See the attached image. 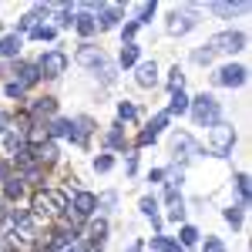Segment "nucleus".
I'll return each mask as SVG.
<instances>
[{
    "label": "nucleus",
    "instance_id": "nucleus-1",
    "mask_svg": "<svg viewBox=\"0 0 252 252\" xmlns=\"http://www.w3.org/2000/svg\"><path fill=\"white\" fill-rule=\"evenodd\" d=\"M192 115H195V121H198V125H219V104H215V97L212 94L195 97Z\"/></svg>",
    "mask_w": 252,
    "mask_h": 252
},
{
    "label": "nucleus",
    "instance_id": "nucleus-2",
    "mask_svg": "<svg viewBox=\"0 0 252 252\" xmlns=\"http://www.w3.org/2000/svg\"><path fill=\"white\" fill-rule=\"evenodd\" d=\"M232 141H235L232 125H212V152L215 155H229L232 152Z\"/></svg>",
    "mask_w": 252,
    "mask_h": 252
},
{
    "label": "nucleus",
    "instance_id": "nucleus-3",
    "mask_svg": "<svg viewBox=\"0 0 252 252\" xmlns=\"http://www.w3.org/2000/svg\"><path fill=\"white\" fill-rule=\"evenodd\" d=\"M64 67H67V58H64L61 51H47V54L40 58V64H37V71L44 74V78H61Z\"/></svg>",
    "mask_w": 252,
    "mask_h": 252
},
{
    "label": "nucleus",
    "instance_id": "nucleus-4",
    "mask_svg": "<svg viewBox=\"0 0 252 252\" xmlns=\"http://www.w3.org/2000/svg\"><path fill=\"white\" fill-rule=\"evenodd\" d=\"M212 51H242L246 47V34H239V31H225V34H219V37H212V44H209Z\"/></svg>",
    "mask_w": 252,
    "mask_h": 252
},
{
    "label": "nucleus",
    "instance_id": "nucleus-5",
    "mask_svg": "<svg viewBox=\"0 0 252 252\" xmlns=\"http://www.w3.org/2000/svg\"><path fill=\"white\" fill-rule=\"evenodd\" d=\"M192 27H195V14H192V10H182V14L175 10V14H172V20H168V34H175V37L189 34Z\"/></svg>",
    "mask_w": 252,
    "mask_h": 252
},
{
    "label": "nucleus",
    "instance_id": "nucleus-6",
    "mask_svg": "<svg viewBox=\"0 0 252 252\" xmlns=\"http://www.w3.org/2000/svg\"><path fill=\"white\" fill-rule=\"evenodd\" d=\"M242 81H246V67H239V64H229V67H222L215 74V84H225V88H235Z\"/></svg>",
    "mask_w": 252,
    "mask_h": 252
},
{
    "label": "nucleus",
    "instance_id": "nucleus-7",
    "mask_svg": "<svg viewBox=\"0 0 252 252\" xmlns=\"http://www.w3.org/2000/svg\"><path fill=\"white\" fill-rule=\"evenodd\" d=\"M94 209H97V198L91 192H78L74 195V212H78V219L81 215H91Z\"/></svg>",
    "mask_w": 252,
    "mask_h": 252
},
{
    "label": "nucleus",
    "instance_id": "nucleus-8",
    "mask_svg": "<svg viewBox=\"0 0 252 252\" xmlns=\"http://www.w3.org/2000/svg\"><path fill=\"white\" fill-rule=\"evenodd\" d=\"M78 64H84V67H97V64H104V54L97 51V47H81L78 51Z\"/></svg>",
    "mask_w": 252,
    "mask_h": 252
},
{
    "label": "nucleus",
    "instance_id": "nucleus-9",
    "mask_svg": "<svg viewBox=\"0 0 252 252\" xmlns=\"http://www.w3.org/2000/svg\"><path fill=\"white\" fill-rule=\"evenodd\" d=\"M138 84H141V88H155V84H158L155 61H148V64H141V67H138Z\"/></svg>",
    "mask_w": 252,
    "mask_h": 252
},
{
    "label": "nucleus",
    "instance_id": "nucleus-10",
    "mask_svg": "<svg viewBox=\"0 0 252 252\" xmlns=\"http://www.w3.org/2000/svg\"><path fill=\"white\" fill-rule=\"evenodd\" d=\"M24 235V239H27V235H34V219H31V215L27 212H14V235Z\"/></svg>",
    "mask_w": 252,
    "mask_h": 252
},
{
    "label": "nucleus",
    "instance_id": "nucleus-11",
    "mask_svg": "<svg viewBox=\"0 0 252 252\" xmlns=\"http://www.w3.org/2000/svg\"><path fill=\"white\" fill-rule=\"evenodd\" d=\"M175 152H178V158H192V155H198V145L189 135H178L175 138Z\"/></svg>",
    "mask_w": 252,
    "mask_h": 252
},
{
    "label": "nucleus",
    "instance_id": "nucleus-12",
    "mask_svg": "<svg viewBox=\"0 0 252 252\" xmlns=\"http://www.w3.org/2000/svg\"><path fill=\"white\" fill-rule=\"evenodd\" d=\"M34 212H37V215H51V212H58V209H54V198H51V192L34 195Z\"/></svg>",
    "mask_w": 252,
    "mask_h": 252
},
{
    "label": "nucleus",
    "instance_id": "nucleus-13",
    "mask_svg": "<svg viewBox=\"0 0 252 252\" xmlns=\"http://www.w3.org/2000/svg\"><path fill=\"white\" fill-rule=\"evenodd\" d=\"M74 27H78V34H81V37H91V34L97 31V20L84 14V17H74Z\"/></svg>",
    "mask_w": 252,
    "mask_h": 252
},
{
    "label": "nucleus",
    "instance_id": "nucleus-14",
    "mask_svg": "<svg viewBox=\"0 0 252 252\" xmlns=\"http://www.w3.org/2000/svg\"><path fill=\"white\" fill-rule=\"evenodd\" d=\"M40 81V71L34 64H20V88H27V84H37Z\"/></svg>",
    "mask_w": 252,
    "mask_h": 252
},
{
    "label": "nucleus",
    "instance_id": "nucleus-15",
    "mask_svg": "<svg viewBox=\"0 0 252 252\" xmlns=\"http://www.w3.org/2000/svg\"><path fill=\"white\" fill-rule=\"evenodd\" d=\"M189 111V97L182 91H172V104H168V115H185Z\"/></svg>",
    "mask_w": 252,
    "mask_h": 252
},
{
    "label": "nucleus",
    "instance_id": "nucleus-16",
    "mask_svg": "<svg viewBox=\"0 0 252 252\" xmlns=\"http://www.w3.org/2000/svg\"><path fill=\"white\" fill-rule=\"evenodd\" d=\"M17 51H20V37H17V34H10V37L0 40V54H3V58H14Z\"/></svg>",
    "mask_w": 252,
    "mask_h": 252
},
{
    "label": "nucleus",
    "instance_id": "nucleus-17",
    "mask_svg": "<svg viewBox=\"0 0 252 252\" xmlns=\"http://www.w3.org/2000/svg\"><path fill=\"white\" fill-rule=\"evenodd\" d=\"M121 20V7H101V27H115Z\"/></svg>",
    "mask_w": 252,
    "mask_h": 252
},
{
    "label": "nucleus",
    "instance_id": "nucleus-18",
    "mask_svg": "<svg viewBox=\"0 0 252 252\" xmlns=\"http://www.w3.org/2000/svg\"><path fill=\"white\" fill-rule=\"evenodd\" d=\"M37 161H58V145H40L37 148Z\"/></svg>",
    "mask_w": 252,
    "mask_h": 252
},
{
    "label": "nucleus",
    "instance_id": "nucleus-19",
    "mask_svg": "<svg viewBox=\"0 0 252 252\" xmlns=\"http://www.w3.org/2000/svg\"><path fill=\"white\" fill-rule=\"evenodd\" d=\"M104 235H108V222L104 219L91 222V242H104Z\"/></svg>",
    "mask_w": 252,
    "mask_h": 252
},
{
    "label": "nucleus",
    "instance_id": "nucleus-20",
    "mask_svg": "<svg viewBox=\"0 0 252 252\" xmlns=\"http://www.w3.org/2000/svg\"><path fill=\"white\" fill-rule=\"evenodd\" d=\"M168 219H172V222H182V219H185V205H182V198H172V202H168Z\"/></svg>",
    "mask_w": 252,
    "mask_h": 252
},
{
    "label": "nucleus",
    "instance_id": "nucleus-21",
    "mask_svg": "<svg viewBox=\"0 0 252 252\" xmlns=\"http://www.w3.org/2000/svg\"><path fill=\"white\" fill-rule=\"evenodd\" d=\"M249 3H212L215 14H222V17H229V14H235V10H246Z\"/></svg>",
    "mask_w": 252,
    "mask_h": 252
},
{
    "label": "nucleus",
    "instance_id": "nucleus-22",
    "mask_svg": "<svg viewBox=\"0 0 252 252\" xmlns=\"http://www.w3.org/2000/svg\"><path fill=\"white\" fill-rule=\"evenodd\" d=\"M158 252H182L178 249V242H172V239H165V235H155V242H152Z\"/></svg>",
    "mask_w": 252,
    "mask_h": 252
},
{
    "label": "nucleus",
    "instance_id": "nucleus-23",
    "mask_svg": "<svg viewBox=\"0 0 252 252\" xmlns=\"http://www.w3.org/2000/svg\"><path fill=\"white\" fill-rule=\"evenodd\" d=\"M138 61V44H128L125 51H121V67H131Z\"/></svg>",
    "mask_w": 252,
    "mask_h": 252
},
{
    "label": "nucleus",
    "instance_id": "nucleus-24",
    "mask_svg": "<svg viewBox=\"0 0 252 252\" xmlns=\"http://www.w3.org/2000/svg\"><path fill=\"white\" fill-rule=\"evenodd\" d=\"M118 118H121V121H135V118H138L135 104H128V101H121V104H118Z\"/></svg>",
    "mask_w": 252,
    "mask_h": 252
},
{
    "label": "nucleus",
    "instance_id": "nucleus-25",
    "mask_svg": "<svg viewBox=\"0 0 252 252\" xmlns=\"http://www.w3.org/2000/svg\"><path fill=\"white\" fill-rule=\"evenodd\" d=\"M212 54H215L212 47H198V51L192 54V61H195V64H209V61H212Z\"/></svg>",
    "mask_w": 252,
    "mask_h": 252
},
{
    "label": "nucleus",
    "instance_id": "nucleus-26",
    "mask_svg": "<svg viewBox=\"0 0 252 252\" xmlns=\"http://www.w3.org/2000/svg\"><path fill=\"white\" fill-rule=\"evenodd\" d=\"M31 37L34 40H54V27H34Z\"/></svg>",
    "mask_w": 252,
    "mask_h": 252
},
{
    "label": "nucleus",
    "instance_id": "nucleus-27",
    "mask_svg": "<svg viewBox=\"0 0 252 252\" xmlns=\"http://www.w3.org/2000/svg\"><path fill=\"white\" fill-rule=\"evenodd\" d=\"M141 212L152 215V219H158V202L155 198H141Z\"/></svg>",
    "mask_w": 252,
    "mask_h": 252
},
{
    "label": "nucleus",
    "instance_id": "nucleus-28",
    "mask_svg": "<svg viewBox=\"0 0 252 252\" xmlns=\"http://www.w3.org/2000/svg\"><path fill=\"white\" fill-rule=\"evenodd\" d=\"M195 242H198V232H195L192 225H185L182 229V246H195Z\"/></svg>",
    "mask_w": 252,
    "mask_h": 252
},
{
    "label": "nucleus",
    "instance_id": "nucleus-29",
    "mask_svg": "<svg viewBox=\"0 0 252 252\" xmlns=\"http://www.w3.org/2000/svg\"><path fill=\"white\" fill-rule=\"evenodd\" d=\"M235 189H239V195H242V205H246V198H249V178H246V175H239V178H235Z\"/></svg>",
    "mask_w": 252,
    "mask_h": 252
},
{
    "label": "nucleus",
    "instance_id": "nucleus-30",
    "mask_svg": "<svg viewBox=\"0 0 252 252\" xmlns=\"http://www.w3.org/2000/svg\"><path fill=\"white\" fill-rule=\"evenodd\" d=\"M27 138L34 145H40V141H47V128H27Z\"/></svg>",
    "mask_w": 252,
    "mask_h": 252
},
{
    "label": "nucleus",
    "instance_id": "nucleus-31",
    "mask_svg": "<svg viewBox=\"0 0 252 252\" xmlns=\"http://www.w3.org/2000/svg\"><path fill=\"white\" fill-rule=\"evenodd\" d=\"M111 155H101V158H94V172H111Z\"/></svg>",
    "mask_w": 252,
    "mask_h": 252
},
{
    "label": "nucleus",
    "instance_id": "nucleus-32",
    "mask_svg": "<svg viewBox=\"0 0 252 252\" xmlns=\"http://www.w3.org/2000/svg\"><path fill=\"white\" fill-rule=\"evenodd\" d=\"M20 195H24V185H20L17 178H14V182H7V198H20Z\"/></svg>",
    "mask_w": 252,
    "mask_h": 252
},
{
    "label": "nucleus",
    "instance_id": "nucleus-33",
    "mask_svg": "<svg viewBox=\"0 0 252 252\" xmlns=\"http://www.w3.org/2000/svg\"><path fill=\"white\" fill-rule=\"evenodd\" d=\"M168 88H172V91H182V71H178V67L168 74Z\"/></svg>",
    "mask_w": 252,
    "mask_h": 252
},
{
    "label": "nucleus",
    "instance_id": "nucleus-34",
    "mask_svg": "<svg viewBox=\"0 0 252 252\" xmlns=\"http://www.w3.org/2000/svg\"><path fill=\"white\" fill-rule=\"evenodd\" d=\"M115 202H118V195H115V192L101 195V209H104V212H111V209H115Z\"/></svg>",
    "mask_w": 252,
    "mask_h": 252
},
{
    "label": "nucleus",
    "instance_id": "nucleus-35",
    "mask_svg": "<svg viewBox=\"0 0 252 252\" xmlns=\"http://www.w3.org/2000/svg\"><path fill=\"white\" fill-rule=\"evenodd\" d=\"M242 209H246V205H239V209H225V219H229L232 225H239V219H242Z\"/></svg>",
    "mask_w": 252,
    "mask_h": 252
},
{
    "label": "nucleus",
    "instance_id": "nucleus-36",
    "mask_svg": "<svg viewBox=\"0 0 252 252\" xmlns=\"http://www.w3.org/2000/svg\"><path fill=\"white\" fill-rule=\"evenodd\" d=\"M108 145H111V148H118V145H121V128H111V131H108Z\"/></svg>",
    "mask_w": 252,
    "mask_h": 252
},
{
    "label": "nucleus",
    "instance_id": "nucleus-37",
    "mask_svg": "<svg viewBox=\"0 0 252 252\" xmlns=\"http://www.w3.org/2000/svg\"><path fill=\"white\" fill-rule=\"evenodd\" d=\"M205 252H225V246L219 239H205Z\"/></svg>",
    "mask_w": 252,
    "mask_h": 252
},
{
    "label": "nucleus",
    "instance_id": "nucleus-38",
    "mask_svg": "<svg viewBox=\"0 0 252 252\" xmlns=\"http://www.w3.org/2000/svg\"><path fill=\"white\" fill-rule=\"evenodd\" d=\"M7 94H10V97H20V94H24V88H20V81H10V84H7Z\"/></svg>",
    "mask_w": 252,
    "mask_h": 252
},
{
    "label": "nucleus",
    "instance_id": "nucleus-39",
    "mask_svg": "<svg viewBox=\"0 0 252 252\" xmlns=\"http://www.w3.org/2000/svg\"><path fill=\"white\" fill-rule=\"evenodd\" d=\"M24 178H27V182H37V178H40V168L27 165V168H24Z\"/></svg>",
    "mask_w": 252,
    "mask_h": 252
},
{
    "label": "nucleus",
    "instance_id": "nucleus-40",
    "mask_svg": "<svg viewBox=\"0 0 252 252\" xmlns=\"http://www.w3.org/2000/svg\"><path fill=\"white\" fill-rule=\"evenodd\" d=\"M37 111H40V115H44V111L51 115V111H54V97H44V101L37 104Z\"/></svg>",
    "mask_w": 252,
    "mask_h": 252
},
{
    "label": "nucleus",
    "instance_id": "nucleus-41",
    "mask_svg": "<svg viewBox=\"0 0 252 252\" xmlns=\"http://www.w3.org/2000/svg\"><path fill=\"white\" fill-rule=\"evenodd\" d=\"M115 71H118L115 64H104V67H101V78H104V81H115Z\"/></svg>",
    "mask_w": 252,
    "mask_h": 252
},
{
    "label": "nucleus",
    "instance_id": "nucleus-42",
    "mask_svg": "<svg viewBox=\"0 0 252 252\" xmlns=\"http://www.w3.org/2000/svg\"><path fill=\"white\" fill-rule=\"evenodd\" d=\"M128 252H141V242H131V246H128Z\"/></svg>",
    "mask_w": 252,
    "mask_h": 252
},
{
    "label": "nucleus",
    "instance_id": "nucleus-43",
    "mask_svg": "<svg viewBox=\"0 0 252 252\" xmlns=\"http://www.w3.org/2000/svg\"><path fill=\"white\" fill-rule=\"evenodd\" d=\"M0 131H7V115H0Z\"/></svg>",
    "mask_w": 252,
    "mask_h": 252
},
{
    "label": "nucleus",
    "instance_id": "nucleus-44",
    "mask_svg": "<svg viewBox=\"0 0 252 252\" xmlns=\"http://www.w3.org/2000/svg\"><path fill=\"white\" fill-rule=\"evenodd\" d=\"M64 252H78V249H64Z\"/></svg>",
    "mask_w": 252,
    "mask_h": 252
},
{
    "label": "nucleus",
    "instance_id": "nucleus-45",
    "mask_svg": "<svg viewBox=\"0 0 252 252\" xmlns=\"http://www.w3.org/2000/svg\"><path fill=\"white\" fill-rule=\"evenodd\" d=\"M0 219H3V209H0Z\"/></svg>",
    "mask_w": 252,
    "mask_h": 252
}]
</instances>
